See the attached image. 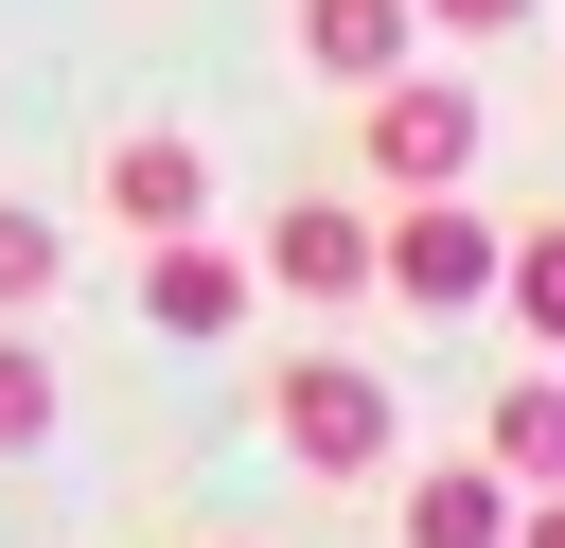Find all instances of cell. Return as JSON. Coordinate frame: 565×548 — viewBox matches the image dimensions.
<instances>
[{"mask_svg":"<svg viewBox=\"0 0 565 548\" xmlns=\"http://www.w3.org/2000/svg\"><path fill=\"white\" fill-rule=\"evenodd\" d=\"M494 265H512V230H494L459 177H441V194H406V212L371 230V283H388V301H424V318H477V301H494Z\"/></svg>","mask_w":565,"mask_h":548,"instance_id":"1","label":"cell"},{"mask_svg":"<svg viewBox=\"0 0 565 548\" xmlns=\"http://www.w3.org/2000/svg\"><path fill=\"white\" fill-rule=\"evenodd\" d=\"M265 424H282V460H300V477H388V424H406V407H388V371H371V354H300V371L265 389Z\"/></svg>","mask_w":565,"mask_h":548,"instance_id":"2","label":"cell"},{"mask_svg":"<svg viewBox=\"0 0 565 548\" xmlns=\"http://www.w3.org/2000/svg\"><path fill=\"white\" fill-rule=\"evenodd\" d=\"M353 124H371V177H388V194L477 177V88H441V71H371V88H353Z\"/></svg>","mask_w":565,"mask_h":548,"instance_id":"3","label":"cell"},{"mask_svg":"<svg viewBox=\"0 0 565 548\" xmlns=\"http://www.w3.org/2000/svg\"><path fill=\"white\" fill-rule=\"evenodd\" d=\"M265 283H282V301H371V212H353V194L265 212Z\"/></svg>","mask_w":565,"mask_h":548,"instance_id":"4","label":"cell"},{"mask_svg":"<svg viewBox=\"0 0 565 548\" xmlns=\"http://www.w3.org/2000/svg\"><path fill=\"white\" fill-rule=\"evenodd\" d=\"M141 318H159V336H230V318H247V265H230L212 230H141Z\"/></svg>","mask_w":565,"mask_h":548,"instance_id":"5","label":"cell"},{"mask_svg":"<svg viewBox=\"0 0 565 548\" xmlns=\"http://www.w3.org/2000/svg\"><path fill=\"white\" fill-rule=\"evenodd\" d=\"M106 212H124V230H194V212H212V159H194L177 124H124V141H106Z\"/></svg>","mask_w":565,"mask_h":548,"instance_id":"6","label":"cell"},{"mask_svg":"<svg viewBox=\"0 0 565 548\" xmlns=\"http://www.w3.org/2000/svg\"><path fill=\"white\" fill-rule=\"evenodd\" d=\"M300 53H318L335 88H371V71L424 53V0H300Z\"/></svg>","mask_w":565,"mask_h":548,"instance_id":"7","label":"cell"},{"mask_svg":"<svg viewBox=\"0 0 565 548\" xmlns=\"http://www.w3.org/2000/svg\"><path fill=\"white\" fill-rule=\"evenodd\" d=\"M406 548H512V477L494 460H424L406 477Z\"/></svg>","mask_w":565,"mask_h":548,"instance_id":"8","label":"cell"},{"mask_svg":"<svg viewBox=\"0 0 565 548\" xmlns=\"http://www.w3.org/2000/svg\"><path fill=\"white\" fill-rule=\"evenodd\" d=\"M477 460H494L512 495H547V477H565V371H512V389H494V442H477Z\"/></svg>","mask_w":565,"mask_h":548,"instance_id":"9","label":"cell"},{"mask_svg":"<svg viewBox=\"0 0 565 548\" xmlns=\"http://www.w3.org/2000/svg\"><path fill=\"white\" fill-rule=\"evenodd\" d=\"M494 301H512V336H530V354H565V212H530V230H512Z\"/></svg>","mask_w":565,"mask_h":548,"instance_id":"10","label":"cell"},{"mask_svg":"<svg viewBox=\"0 0 565 548\" xmlns=\"http://www.w3.org/2000/svg\"><path fill=\"white\" fill-rule=\"evenodd\" d=\"M53 283H71V247H53V212H18V194H0V318H35Z\"/></svg>","mask_w":565,"mask_h":548,"instance_id":"11","label":"cell"},{"mask_svg":"<svg viewBox=\"0 0 565 548\" xmlns=\"http://www.w3.org/2000/svg\"><path fill=\"white\" fill-rule=\"evenodd\" d=\"M53 442V371H35V336H0V460H35Z\"/></svg>","mask_w":565,"mask_h":548,"instance_id":"12","label":"cell"},{"mask_svg":"<svg viewBox=\"0 0 565 548\" xmlns=\"http://www.w3.org/2000/svg\"><path fill=\"white\" fill-rule=\"evenodd\" d=\"M547 0H424V35H459V53H494V35H530Z\"/></svg>","mask_w":565,"mask_h":548,"instance_id":"13","label":"cell"},{"mask_svg":"<svg viewBox=\"0 0 565 548\" xmlns=\"http://www.w3.org/2000/svg\"><path fill=\"white\" fill-rule=\"evenodd\" d=\"M512 548H565V477H547V495H512Z\"/></svg>","mask_w":565,"mask_h":548,"instance_id":"14","label":"cell"},{"mask_svg":"<svg viewBox=\"0 0 565 548\" xmlns=\"http://www.w3.org/2000/svg\"><path fill=\"white\" fill-rule=\"evenodd\" d=\"M212 548H247V530H212Z\"/></svg>","mask_w":565,"mask_h":548,"instance_id":"15","label":"cell"}]
</instances>
